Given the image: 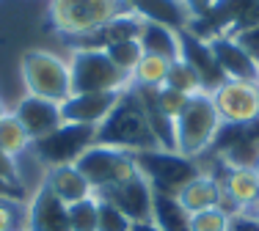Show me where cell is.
I'll return each mask as SVG.
<instances>
[{
  "label": "cell",
  "mask_w": 259,
  "mask_h": 231,
  "mask_svg": "<svg viewBox=\"0 0 259 231\" xmlns=\"http://www.w3.org/2000/svg\"><path fill=\"white\" fill-rule=\"evenodd\" d=\"M130 11V0H47V28L80 41Z\"/></svg>",
  "instance_id": "obj_1"
},
{
  "label": "cell",
  "mask_w": 259,
  "mask_h": 231,
  "mask_svg": "<svg viewBox=\"0 0 259 231\" xmlns=\"http://www.w3.org/2000/svg\"><path fill=\"white\" fill-rule=\"evenodd\" d=\"M97 143L102 146H113L121 151H149V149H160L155 141L149 121H146L144 105L135 86L121 94V99L116 102V107L110 110V116L97 127Z\"/></svg>",
  "instance_id": "obj_2"
},
{
  "label": "cell",
  "mask_w": 259,
  "mask_h": 231,
  "mask_svg": "<svg viewBox=\"0 0 259 231\" xmlns=\"http://www.w3.org/2000/svg\"><path fill=\"white\" fill-rule=\"evenodd\" d=\"M17 72L25 94L41 96L50 102H64L72 96V75H69V61L66 55L47 47H28L20 52Z\"/></svg>",
  "instance_id": "obj_3"
},
{
  "label": "cell",
  "mask_w": 259,
  "mask_h": 231,
  "mask_svg": "<svg viewBox=\"0 0 259 231\" xmlns=\"http://www.w3.org/2000/svg\"><path fill=\"white\" fill-rule=\"evenodd\" d=\"M221 130H224V124H221V116L212 105L209 91H201V94L190 96L188 107H185L182 116L174 121L177 154L199 162L201 157L215 149Z\"/></svg>",
  "instance_id": "obj_4"
},
{
  "label": "cell",
  "mask_w": 259,
  "mask_h": 231,
  "mask_svg": "<svg viewBox=\"0 0 259 231\" xmlns=\"http://www.w3.org/2000/svg\"><path fill=\"white\" fill-rule=\"evenodd\" d=\"M72 75V94H94V91H130L133 75L113 64L102 47H72L66 52Z\"/></svg>",
  "instance_id": "obj_5"
},
{
  "label": "cell",
  "mask_w": 259,
  "mask_h": 231,
  "mask_svg": "<svg viewBox=\"0 0 259 231\" xmlns=\"http://www.w3.org/2000/svg\"><path fill=\"white\" fill-rule=\"evenodd\" d=\"M138 171L146 176L155 193H165V196H177V190L188 179L199 174V162L188 160V157L177 154V151L165 149H149V151H135L133 154Z\"/></svg>",
  "instance_id": "obj_6"
},
{
  "label": "cell",
  "mask_w": 259,
  "mask_h": 231,
  "mask_svg": "<svg viewBox=\"0 0 259 231\" xmlns=\"http://www.w3.org/2000/svg\"><path fill=\"white\" fill-rule=\"evenodd\" d=\"M80 168V174L89 179L91 190L100 193L110 185H119V182L130 179L133 174H138V165H135L133 154L121 149H113V146H102L94 143L80 154V160L75 162Z\"/></svg>",
  "instance_id": "obj_7"
},
{
  "label": "cell",
  "mask_w": 259,
  "mask_h": 231,
  "mask_svg": "<svg viewBox=\"0 0 259 231\" xmlns=\"http://www.w3.org/2000/svg\"><path fill=\"white\" fill-rule=\"evenodd\" d=\"M209 96L224 127H251L259 121V80H224Z\"/></svg>",
  "instance_id": "obj_8"
},
{
  "label": "cell",
  "mask_w": 259,
  "mask_h": 231,
  "mask_svg": "<svg viewBox=\"0 0 259 231\" xmlns=\"http://www.w3.org/2000/svg\"><path fill=\"white\" fill-rule=\"evenodd\" d=\"M97 143V127L85 124H61L55 132L33 141V151L45 168L53 165H72L80 160L89 146Z\"/></svg>",
  "instance_id": "obj_9"
},
{
  "label": "cell",
  "mask_w": 259,
  "mask_h": 231,
  "mask_svg": "<svg viewBox=\"0 0 259 231\" xmlns=\"http://www.w3.org/2000/svg\"><path fill=\"white\" fill-rule=\"evenodd\" d=\"M94 196L105 198L108 204H113L116 209H121L133 223L141 220H152V204H155V190L146 182L144 174H133L130 179L119 182V185H110L105 190L94 193Z\"/></svg>",
  "instance_id": "obj_10"
},
{
  "label": "cell",
  "mask_w": 259,
  "mask_h": 231,
  "mask_svg": "<svg viewBox=\"0 0 259 231\" xmlns=\"http://www.w3.org/2000/svg\"><path fill=\"white\" fill-rule=\"evenodd\" d=\"M124 91H94V94H72L69 99L61 102V119L64 124H85V127H100L116 102L121 99Z\"/></svg>",
  "instance_id": "obj_11"
},
{
  "label": "cell",
  "mask_w": 259,
  "mask_h": 231,
  "mask_svg": "<svg viewBox=\"0 0 259 231\" xmlns=\"http://www.w3.org/2000/svg\"><path fill=\"white\" fill-rule=\"evenodd\" d=\"M11 113L20 119V124L25 127V132L33 138V141L50 135V132H55L61 124H64L58 102L41 99V96H30V94H22L20 99L11 105Z\"/></svg>",
  "instance_id": "obj_12"
},
{
  "label": "cell",
  "mask_w": 259,
  "mask_h": 231,
  "mask_svg": "<svg viewBox=\"0 0 259 231\" xmlns=\"http://www.w3.org/2000/svg\"><path fill=\"white\" fill-rule=\"evenodd\" d=\"M180 58L199 75L204 91L218 88L221 83L226 80L224 72L218 69V64H215V55H212V50H209V44L204 39H199V36H196L193 30H188V28L180 30Z\"/></svg>",
  "instance_id": "obj_13"
},
{
  "label": "cell",
  "mask_w": 259,
  "mask_h": 231,
  "mask_svg": "<svg viewBox=\"0 0 259 231\" xmlns=\"http://www.w3.org/2000/svg\"><path fill=\"white\" fill-rule=\"evenodd\" d=\"M25 231H72L66 204L58 201L41 182L28 196V226Z\"/></svg>",
  "instance_id": "obj_14"
},
{
  "label": "cell",
  "mask_w": 259,
  "mask_h": 231,
  "mask_svg": "<svg viewBox=\"0 0 259 231\" xmlns=\"http://www.w3.org/2000/svg\"><path fill=\"white\" fill-rule=\"evenodd\" d=\"M177 204L182 206L188 215H196V212L212 209V206H224V190H221V179L209 171H201L188 179L185 185L177 190Z\"/></svg>",
  "instance_id": "obj_15"
},
{
  "label": "cell",
  "mask_w": 259,
  "mask_h": 231,
  "mask_svg": "<svg viewBox=\"0 0 259 231\" xmlns=\"http://www.w3.org/2000/svg\"><path fill=\"white\" fill-rule=\"evenodd\" d=\"M207 44L226 80H259V66L234 44L229 36H218V39L207 41Z\"/></svg>",
  "instance_id": "obj_16"
},
{
  "label": "cell",
  "mask_w": 259,
  "mask_h": 231,
  "mask_svg": "<svg viewBox=\"0 0 259 231\" xmlns=\"http://www.w3.org/2000/svg\"><path fill=\"white\" fill-rule=\"evenodd\" d=\"M45 187L53 193L58 201H64L66 206L75 204V201H83V198L94 196L89 179L80 174V168L72 162V165H53L45 171Z\"/></svg>",
  "instance_id": "obj_17"
},
{
  "label": "cell",
  "mask_w": 259,
  "mask_h": 231,
  "mask_svg": "<svg viewBox=\"0 0 259 231\" xmlns=\"http://www.w3.org/2000/svg\"><path fill=\"white\" fill-rule=\"evenodd\" d=\"M130 9L144 20L160 22V25L174 30L188 28L190 22V11L185 9L182 0H130Z\"/></svg>",
  "instance_id": "obj_18"
},
{
  "label": "cell",
  "mask_w": 259,
  "mask_h": 231,
  "mask_svg": "<svg viewBox=\"0 0 259 231\" xmlns=\"http://www.w3.org/2000/svg\"><path fill=\"white\" fill-rule=\"evenodd\" d=\"M138 41L144 47V52H155V55H163L171 61L180 58V30H174V28L144 20L138 30Z\"/></svg>",
  "instance_id": "obj_19"
},
{
  "label": "cell",
  "mask_w": 259,
  "mask_h": 231,
  "mask_svg": "<svg viewBox=\"0 0 259 231\" xmlns=\"http://www.w3.org/2000/svg\"><path fill=\"white\" fill-rule=\"evenodd\" d=\"M30 146H33V138L25 132V127L20 124V119L9 110L0 119V151H3L11 162H17L25 151H30Z\"/></svg>",
  "instance_id": "obj_20"
},
{
  "label": "cell",
  "mask_w": 259,
  "mask_h": 231,
  "mask_svg": "<svg viewBox=\"0 0 259 231\" xmlns=\"http://www.w3.org/2000/svg\"><path fill=\"white\" fill-rule=\"evenodd\" d=\"M171 58L155 55V52H144L138 66L133 69V86L135 88H163L171 72Z\"/></svg>",
  "instance_id": "obj_21"
},
{
  "label": "cell",
  "mask_w": 259,
  "mask_h": 231,
  "mask_svg": "<svg viewBox=\"0 0 259 231\" xmlns=\"http://www.w3.org/2000/svg\"><path fill=\"white\" fill-rule=\"evenodd\" d=\"M152 220L157 223L160 231H190V215L177 204L174 196H165V193H155Z\"/></svg>",
  "instance_id": "obj_22"
},
{
  "label": "cell",
  "mask_w": 259,
  "mask_h": 231,
  "mask_svg": "<svg viewBox=\"0 0 259 231\" xmlns=\"http://www.w3.org/2000/svg\"><path fill=\"white\" fill-rule=\"evenodd\" d=\"M66 217H69L72 231H97V220H100V201L97 196H89L83 201H75L66 206Z\"/></svg>",
  "instance_id": "obj_23"
},
{
  "label": "cell",
  "mask_w": 259,
  "mask_h": 231,
  "mask_svg": "<svg viewBox=\"0 0 259 231\" xmlns=\"http://www.w3.org/2000/svg\"><path fill=\"white\" fill-rule=\"evenodd\" d=\"M28 226V198L0 196V231H25Z\"/></svg>",
  "instance_id": "obj_24"
},
{
  "label": "cell",
  "mask_w": 259,
  "mask_h": 231,
  "mask_svg": "<svg viewBox=\"0 0 259 231\" xmlns=\"http://www.w3.org/2000/svg\"><path fill=\"white\" fill-rule=\"evenodd\" d=\"M165 86L182 91V94H188V96H196V94H201V91H204V86H201V80H199V75H196V72L190 69V66L185 64L182 58H177L174 64H171V72H168V80H165Z\"/></svg>",
  "instance_id": "obj_25"
},
{
  "label": "cell",
  "mask_w": 259,
  "mask_h": 231,
  "mask_svg": "<svg viewBox=\"0 0 259 231\" xmlns=\"http://www.w3.org/2000/svg\"><path fill=\"white\" fill-rule=\"evenodd\" d=\"M190 231H232V212L224 206L190 215Z\"/></svg>",
  "instance_id": "obj_26"
},
{
  "label": "cell",
  "mask_w": 259,
  "mask_h": 231,
  "mask_svg": "<svg viewBox=\"0 0 259 231\" xmlns=\"http://www.w3.org/2000/svg\"><path fill=\"white\" fill-rule=\"evenodd\" d=\"M105 52L113 58L116 66H121L124 72L133 75V69L138 66L141 55H144V47H141L138 39H124V41H116V44H108V47H105Z\"/></svg>",
  "instance_id": "obj_27"
},
{
  "label": "cell",
  "mask_w": 259,
  "mask_h": 231,
  "mask_svg": "<svg viewBox=\"0 0 259 231\" xmlns=\"http://www.w3.org/2000/svg\"><path fill=\"white\" fill-rule=\"evenodd\" d=\"M97 201H100V220H97V231H130V228H133V220H130L121 209H116L113 204H108L100 196H97Z\"/></svg>",
  "instance_id": "obj_28"
},
{
  "label": "cell",
  "mask_w": 259,
  "mask_h": 231,
  "mask_svg": "<svg viewBox=\"0 0 259 231\" xmlns=\"http://www.w3.org/2000/svg\"><path fill=\"white\" fill-rule=\"evenodd\" d=\"M188 102H190V96L182 94V91H177V88H168V86L157 88V105H160V110L168 116L171 121L180 119L182 110L188 107Z\"/></svg>",
  "instance_id": "obj_29"
},
{
  "label": "cell",
  "mask_w": 259,
  "mask_h": 231,
  "mask_svg": "<svg viewBox=\"0 0 259 231\" xmlns=\"http://www.w3.org/2000/svg\"><path fill=\"white\" fill-rule=\"evenodd\" d=\"M229 39H232L234 44H237L251 61H254L256 66H259V25H248V28L232 30Z\"/></svg>",
  "instance_id": "obj_30"
},
{
  "label": "cell",
  "mask_w": 259,
  "mask_h": 231,
  "mask_svg": "<svg viewBox=\"0 0 259 231\" xmlns=\"http://www.w3.org/2000/svg\"><path fill=\"white\" fill-rule=\"evenodd\" d=\"M185 9L190 11V20H196V17H204L209 9H212L215 0H182Z\"/></svg>",
  "instance_id": "obj_31"
},
{
  "label": "cell",
  "mask_w": 259,
  "mask_h": 231,
  "mask_svg": "<svg viewBox=\"0 0 259 231\" xmlns=\"http://www.w3.org/2000/svg\"><path fill=\"white\" fill-rule=\"evenodd\" d=\"M248 25H259V0H254L248 9V14H245V20L240 22V28H248ZM237 30V28H234Z\"/></svg>",
  "instance_id": "obj_32"
},
{
  "label": "cell",
  "mask_w": 259,
  "mask_h": 231,
  "mask_svg": "<svg viewBox=\"0 0 259 231\" xmlns=\"http://www.w3.org/2000/svg\"><path fill=\"white\" fill-rule=\"evenodd\" d=\"M0 196H14V198H25V196H22V193H20V190H17V187H14V185H9V182H6V179H0Z\"/></svg>",
  "instance_id": "obj_33"
},
{
  "label": "cell",
  "mask_w": 259,
  "mask_h": 231,
  "mask_svg": "<svg viewBox=\"0 0 259 231\" xmlns=\"http://www.w3.org/2000/svg\"><path fill=\"white\" fill-rule=\"evenodd\" d=\"M130 231H160L155 220H141V223H133V228Z\"/></svg>",
  "instance_id": "obj_34"
},
{
  "label": "cell",
  "mask_w": 259,
  "mask_h": 231,
  "mask_svg": "<svg viewBox=\"0 0 259 231\" xmlns=\"http://www.w3.org/2000/svg\"><path fill=\"white\" fill-rule=\"evenodd\" d=\"M245 215H251V217H254V220H259V198H256L254 204H251V209L245 212Z\"/></svg>",
  "instance_id": "obj_35"
},
{
  "label": "cell",
  "mask_w": 259,
  "mask_h": 231,
  "mask_svg": "<svg viewBox=\"0 0 259 231\" xmlns=\"http://www.w3.org/2000/svg\"><path fill=\"white\" fill-rule=\"evenodd\" d=\"M9 110H11V102H6L3 96H0V119H3V116L9 113Z\"/></svg>",
  "instance_id": "obj_36"
},
{
  "label": "cell",
  "mask_w": 259,
  "mask_h": 231,
  "mask_svg": "<svg viewBox=\"0 0 259 231\" xmlns=\"http://www.w3.org/2000/svg\"><path fill=\"white\" fill-rule=\"evenodd\" d=\"M251 168H254V171H256V176H259V149H256L254 160H251Z\"/></svg>",
  "instance_id": "obj_37"
}]
</instances>
